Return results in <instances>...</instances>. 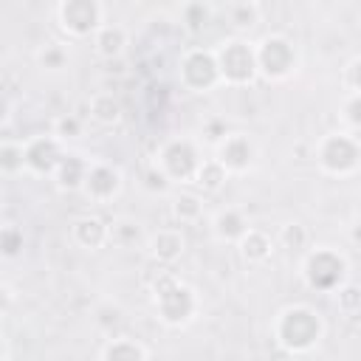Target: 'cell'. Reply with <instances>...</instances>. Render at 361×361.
<instances>
[{"label":"cell","instance_id":"1","mask_svg":"<svg viewBox=\"0 0 361 361\" xmlns=\"http://www.w3.org/2000/svg\"><path fill=\"white\" fill-rule=\"evenodd\" d=\"M324 333L322 313L307 305H290L285 307L274 322V341L276 347L288 350L290 355L310 353Z\"/></svg>","mask_w":361,"mask_h":361},{"label":"cell","instance_id":"2","mask_svg":"<svg viewBox=\"0 0 361 361\" xmlns=\"http://www.w3.org/2000/svg\"><path fill=\"white\" fill-rule=\"evenodd\" d=\"M152 299L158 307V319L169 327H180L189 324L197 313V296L189 285L178 282V276L172 271H166L164 265L158 268V279L152 282Z\"/></svg>","mask_w":361,"mask_h":361},{"label":"cell","instance_id":"3","mask_svg":"<svg viewBox=\"0 0 361 361\" xmlns=\"http://www.w3.org/2000/svg\"><path fill=\"white\" fill-rule=\"evenodd\" d=\"M214 59H217L223 85L243 87V85H251L259 76V71H257V45H251L248 39H240V37L223 39L214 48Z\"/></svg>","mask_w":361,"mask_h":361},{"label":"cell","instance_id":"4","mask_svg":"<svg viewBox=\"0 0 361 361\" xmlns=\"http://www.w3.org/2000/svg\"><path fill=\"white\" fill-rule=\"evenodd\" d=\"M200 164H203V158H200L195 141H189V138L164 141L155 152V161H152V166L169 183H195V175H197Z\"/></svg>","mask_w":361,"mask_h":361},{"label":"cell","instance_id":"5","mask_svg":"<svg viewBox=\"0 0 361 361\" xmlns=\"http://www.w3.org/2000/svg\"><path fill=\"white\" fill-rule=\"evenodd\" d=\"M316 161L330 175H338V178L353 175L361 166V141H358V135H353L347 130L324 135L316 144Z\"/></svg>","mask_w":361,"mask_h":361},{"label":"cell","instance_id":"6","mask_svg":"<svg viewBox=\"0 0 361 361\" xmlns=\"http://www.w3.org/2000/svg\"><path fill=\"white\" fill-rule=\"evenodd\" d=\"M178 79L192 93H209L217 85H223L220 68L214 59V48H197V45L186 48L178 62Z\"/></svg>","mask_w":361,"mask_h":361},{"label":"cell","instance_id":"7","mask_svg":"<svg viewBox=\"0 0 361 361\" xmlns=\"http://www.w3.org/2000/svg\"><path fill=\"white\" fill-rule=\"evenodd\" d=\"M59 28L71 39H87L96 37V31L104 25V6L99 0H62L54 8Z\"/></svg>","mask_w":361,"mask_h":361},{"label":"cell","instance_id":"8","mask_svg":"<svg viewBox=\"0 0 361 361\" xmlns=\"http://www.w3.org/2000/svg\"><path fill=\"white\" fill-rule=\"evenodd\" d=\"M257 71L268 82H282L296 71V48L282 34H268L257 42Z\"/></svg>","mask_w":361,"mask_h":361},{"label":"cell","instance_id":"9","mask_svg":"<svg viewBox=\"0 0 361 361\" xmlns=\"http://www.w3.org/2000/svg\"><path fill=\"white\" fill-rule=\"evenodd\" d=\"M344 271H347L344 257L338 251H333V248H324V245L322 248H313L305 257V265H302L305 282L313 290H324V293H336L341 288Z\"/></svg>","mask_w":361,"mask_h":361},{"label":"cell","instance_id":"10","mask_svg":"<svg viewBox=\"0 0 361 361\" xmlns=\"http://www.w3.org/2000/svg\"><path fill=\"white\" fill-rule=\"evenodd\" d=\"M118 192H121V169L107 161H90L82 183V195L93 206H107Z\"/></svg>","mask_w":361,"mask_h":361},{"label":"cell","instance_id":"11","mask_svg":"<svg viewBox=\"0 0 361 361\" xmlns=\"http://www.w3.org/2000/svg\"><path fill=\"white\" fill-rule=\"evenodd\" d=\"M65 155H68L65 144L54 133L25 138V169L34 175H51L54 178V172L59 169Z\"/></svg>","mask_w":361,"mask_h":361},{"label":"cell","instance_id":"12","mask_svg":"<svg viewBox=\"0 0 361 361\" xmlns=\"http://www.w3.org/2000/svg\"><path fill=\"white\" fill-rule=\"evenodd\" d=\"M254 141L245 135V133H228L226 141H220L214 147V158L226 166L228 175H237V172H245L251 164H254Z\"/></svg>","mask_w":361,"mask_h":361},{"label":"cell","instance_id":"13","mask_svg":"<svg viewBox=\"0 0 361 361\" xmlns=\"http://www.w3.org/2000/svg\"><path fill=\"white\" fill-rule=\"evenodd\" d=\"M147 248H149V257L158 262V265H172L175 259H180L183 257V251H186V237H183V231L178 228V226H164V228H158L149 240H147Z\"/></svg>","mask_w":361,"mask_h":361},{"label":"cell","instance_id":"14","mask_svg":"<svg viewBox=\"0 0 361 361\" xmlns=\"http://www.w3.org/2000/svg\"><path fill=\"white\" fill-rule=\"evenodd\" d=\"M71 237H73L76 245H82L87 251H96V248L110 243V223H104L96 214H85L71 226Z\"/></svg>","mask_w":361,"mask_h":361},{"label":"cell","instance_id":"15","mask_svg":"<svg viewBox=\"0 0 361 361\" xmlns=\"http://www.w3.org/2000/svg\"><path fill=\"white\" fill-rule=\"evenodd\" d=\"M248 228H251V226H248L245 214H243L240 209H234V206L220 209V212L214 214V220H212V234H214L220 243H234V245H237V243L245 237Z\"/></svg>","mask_w":361,"mask_h":361},{"label":"cell","instance_id":"16","mask_svg":"<svg viewBox=\"0 0 361 361\" xmlns=\"http://www.w3.org/2000/svg\"><path fill=\"white\" fill-rule=\"evenodd\" d=\"M124 48H127V31H124L121 25H116V23H104V25L96 31V37H93V51H96V56H102V59H107V62L118 59V56L124 54Z\"/></svg>","mask_w":361,"mask_h":361},{"label":"cell","instance_id":"17","mask_svg":"<svg viewBox=\"0 0 361 361\" xmlns=\"http://www.w3.org/2000/svg\"><path fill=\"white\" fill-rule=\"evenodd\" d=\"M121 116H124V107L110 90H99L87 99V118H93L96 124L113 127V124L121 121Z\"/></svg>","mask_w":361,"mask_h":361},{"label":"cell","instance_id":"18","mask_svg":"<svg viewBox=\"0 0 361 361\" xmlns=\"http://www.w3.org/2000/svg\"><path fill=\"white\" fill-rule=\"evenodd\" d=\"M237 248H240L243 262H248V265H259V262L271 259V254H274V240H271L268 231L251 226V228L245 231V237L237 243Z\"/></svg>","mask_w":361,"mask_h":361},{"label":"cell","instance_id":"19","mask_svg":"<svg viewBox=\"0 0 361 361\" xmlns=\"http://www.w3.org/2000/svg\"><path fill=\"white\" fill-rule=\"evenodd\" d=\"M87 166H90V161H87V158L68 152V155L62 158L59 169L54 172V180H56V186H59V189H68V192H76V189L82 192V183H85Z\"/></svg>","mask_w":361,"mask_h":361},{"label":"cell","instance_id":"20","mask_svg":"<svg viewBox=\"0 0 361 361\" xmlns=\"http://www.w3.org/2000/svg\"><path fill=\"white\" fill-rule=\"evenodd\" d=\"M99 361H149V355H147V350H144L135 338H130V336H116V338H110V341L104 344Z\"/></svg>","mask_w":361,"mask_h":361},{"label":"cell","instance_id":"21","mask_svg":"<svg viewBox=\"0 0 361 361\" xmlns=\"http://www.w3.org/2000/svg\"><path fill=\"white\" fill-rule=\"evenodd\" d=\"M220 11H223L226 23H231L237 31L254 28L259 23V17H262V6L254 3V0H234V3H226Z\"/></svg>","mask_w":361,"mask_h":361},{"label":"cell","instance_id":"22","mask_svg":"<svg viewBox=\"0 0 361 361\" xmlns=\"http://www.w3.org/2000/svg\"><path fill=\"white\" fill-rule=\"evenodd\" d=\"M226 180H228L226 166L217 158H203V164H200V169L195 175V186L200 192H206V195H214V192H220L226 186Z\"/></svg>","mask_w":361,"mask_h":361},{"label":"cell","instance_id":"23","mask_svg":"<svg viewBox=\"0 0 361 361\" xmlns=\"http://www.w3.org/2000/svg\"><path fill=\"white\" fill-rule=\"evenodd\" d=\"M212 14L214 8L209 3H200V0H189L178 8V17H180V25L189 31V34H200L209 23H212Z\"/></svg>","mask_w":361,"mask_h":361},{"label":"cell","instance_id":"24","mask_svg":"<svg viewBox=\"0 0 361 361\" xmlns=\"http://www.w3.org/2000/svg\"><path fill=\"white\" fill-rule=\"evenodd\" d=\"M23 169H25V141H14L11 135H6L0 144V172L11 178L20 175Z\"/></svg>","mask_w":361,"mask_h":361},{"label":"cell","instance_id":"25","mask_svg":"<svg viewBox=\"0 0 361 361\" xmlns=\"http://www.w3.org/2000/svg\"><path fill=\"white\" fill-rule=\"evenodd\" d=\"M172 214L178 223H197L203 214V197L195 192H178L172 197Z\"/></svg>","mask_w":361,"mask_h":361},{"label":"cell","instance_id":"26","mask_svg":"<svg viewBox=\"0 0 361 361\" xmlns=\"http://www.w3.org/2000/svg\"><path fill=\"white\" fill-rule=\"evenodd\" d=\"M144 240V231H141V226L135 223V220H130V217H116L113 223H110V243H116V245H121V248H133L135 243H141Z\"/></svg>","mask_w":361,"mask_h":361},{"label":"cell","instance_id":"27","mask_svg":"<svg viewBox=\"0 0 361 361\" xmlns=\"http://www.w3.org/2000/svg\"><path fill=\"white\" fill-rule=\"evenodd\" d=\"M51 133H54L62 144H68L71 138H79V135L85 133V118H82L79 113H62V116H56V118L51 121Z\"/></svg>","mask_w":361,"mask_h":361},{"label":"cell","instance_id":"28","mask_svg":"<svg viewBox=\"0 0 361 361\" xmlns=\"http://www.w3.org/2000/svg\"><path fill=\"white\" fill-rule=\"evenodd\" d=\"M37 62L39 68L45 71H62L68 62H71V54L62 42H45L39 51H37Z\"/></svg>","mask_w":361,"mask_h":361},{"label":"cell","instance_id":"29","mask_svg":"<svg viewBox=\"0 0 361 361\" xmlns=\"http://www.w3.org/2000/svg\"><path fill=\"white\" fill-rule=\"evenodd\" d=\"M307 243H310V234H307V228L302 226V223H285L282 228H279V234H276V245H282V248H307Z\"/></svg>","mask_w":361,"mask_h":361},{"label":"cell","instance_id":"30","mask_svg":"<svg viewBox=\"0 0 361 361\" xmlns=\"http://www.w3.org/2000/svg\"><path fill=\"white\" fill-rule=\"evenodd\" d=\"M341 121L347 124V133H361V93H347L341 102Z\"/></svg>","mask_w":361,"mask_h":361},{"label":"cell","instance_id":"31","mask_svg":"<svg viewBox=\"0 0 361 361\" xmlns=\"http://www.w3.org/2000/svg\"><path fill=\"white\" fill-rule=\"evenodd\" d=\"M333 296H336V305L344 313H355L361 307V288H355V285H341Z\"/></svg>","mask_w":361,"mask_h":361},{"label":"cell","instance_id":"32","mask_svg":"<svg viewBox=\"0 0 361 361\" xmlns=\"http://www.w3.org/2000/svg\"><path fill=\"white\" fill-rule=\"evenodd\" d=\"M0 240H3V257L11 259V257L20 254V248H23V231H20L14 223H6V226H3Z\"/></svg>","mask_w":361,"mask_h":361},{"label":"cell","instance_id":"33","mask_svg":"<svg viewBox=\"0 0 361 361\" xmlns=\"http://www.w3.org/2000/svg\"><path fill=\"white\" fill-rule=\"evenodd\" d=\"M344 87H347V93H361V56H355L344 68Z\"/></svg>","mask_w":361,"mask_h":361},{"label":"cell","instance_id":"34","mask_svg":"<svg viewBox=\"0 0 361 361\" xmlns=\"http://www.w3.org/2000/svg\"><path fill=\"white\" fill-rule=\"evenodd\" d=\"M144 189H149V192H166V189H169V180H166L155 166H149V169L144 172Z\"/></svg>","mask_w":361,"mask_h":361},{"label":"cell","instance_id":"35","mask_svg":"<svg viewBox=\"0 0 361 361\" xmlns=\"http://www.w3.org/2000/svg\"><path fill=\"white\" fill-rule=\"evenodd\" d=\"M203 135H206V141H209V144H214V147H217L220 141H226V135H228V133H226V124L214 118V121H206V124H203Z\"/></svg>","mask_w":361,"mask_h":361},{"label":"cell","instance_id":"36","mask_svg":"<svg viewBox=\"0 0 361 361\" xmlns=\"http://www.w3.org/2000/svg\"><path fill=\"white\" fill-rule=\"evenodd\" d=\"M350 240H353V243H361V223H355V226L350 228Z\"/></svg>","mask_w":361,"mask_h":361}]
</instances>
